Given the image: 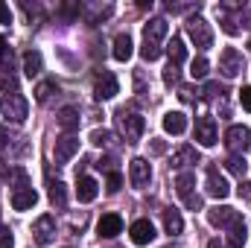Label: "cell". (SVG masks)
I'll return each mask as SVG.
<instances>
[{"instance_id": "6da1fadb", "label": "cell", "mask_w": 251, "mask_h": 248, "mask_svg": "<svg viewBox=\"0 0 251 248\" xmlns=\"http://www.w3.org/2000/svg\"><path fill=\"white\" fill-rule=\"evenodd\" d=\"M187 35L193 38V44L199 50H207L213 44V29H210V24L201 15H190L187 18Z\"/></svg>"}, {"instance_id": "7a4b0ae2", "label": "cell", "mask_w": 251, "mask_h": 248, "mask_svg": "<svg viewBox=\"0 0 251 248\" xmlns=\"http://www.w3.org/2000/svg\"><path fill=\"white\" fill-rule=\"evenodd\" d=\"M117 125H120V134L126 137V143H137L140 140V134H143V128H146V120L140 117V114H131V111H120L117 114Z\"/></svg>"}, {"instance_id": "3957f363", "label": "cell", "mask_w": 251, "mask_h": 248, "mask_svg": "<svg viewBox=\"0 0 251 248\" xmlns=\"http://www.w3.org/2000/svg\"><path fill=\"white\" fill-rule=\"evenodd\" d=\"M117 91H120V85H117V76L111 70H100L94 76V97L97 99H111V97H117Z\"/></svg>"}, {"instance_id": "277c9868", "label": "cell", "mask_w": 251, "mask_h": 248, "mask_svg": "<svg viewBox=\"0 0 251 248\" xmlns=\"http://www.w3.org/2000/svg\"><path fill=\"white\" fill-rule=\"evenodd\" d=\"M249 143H251V131L246 125H231L225 131V146L231 149V155H243L249 149Z\"/></svg>"}, {"instance_id": "5b68a950", "label": "cell", "mask_w": 251, "mask_h": 248, "mask_svg": "<svg viewBox=\"0 0 251 248\" xmlns=\"http://www.w3.org/2000/svg\"><path fill=\"white\" fill-rule=\"evenodd\" d=\"M3 114L12 120V123H24L26 114H29V102L24 94H9V99L3 102Z\"/></svg>"}, {"instance_id": "8992f818", "label": "cell", "mask_w": 251, "mask_h": 248, "mask_svg": "<svg viewBox=\"0 0 251 248\" xmlns=\"http://www.w3.org/2000/svg\"><path fill=\"white\" fill-rule=\"evenodd\" d=\"M207 222L213 225V228H231V225H237V222H243V216H240V210L237 207H210L207 210Z\"/></svg>"}, {"instance_id": "52a82bcc", "label": "cell", "mask_w": 251, "mask_h": 248, "mask_svg": "<svg viewBox=\"0 0 251 248\" xmlns=\"http://www.w3.org/2000/svg\"><path fill=\"white\" fill-rule=\"evenodd\" d=\"M243 53L240 50H234V47H225L222 50V56H219V70L228 76V79H234V76H240V70H243Z\"/></svg>"}, {"instance_id": "ba28073f", "label": "cell", "mask_w": 251, "mask_h": 248, "mask_svg": "<svg viewBox=\"0 0 251 248\" xmlns=\"http://www.w3.org/2000/svg\"><path fill=\"white\" fill-rule=\"evenodd\" d=\"M149 178H152V167H149V161H146V158H134V161L128 164V181H131V187L143 190V187L149 184Z\"/></svg>"}, {"instance_id": "9c48e42d", "label": "cell", "mask_w": 251, "mask_h": 248, "mask_svg": "<svg viewBox=\"0 0 251 248\" xmlns=\"http://www.w3.org/2000/svg\"><path fill=\"white\" fill-rule=\"evenodd\" d=\"M196 140H199L201 146H213V143L219 140V134H216V120H213L210 114H204V117L196 120Z\"/></svg>"}, {"instance_id": "30bf717a", "label": "cell", "mask_w": 251, "mask_h": 248, "mask_svg": "<svg viewBox=\"0 0 251 248\" xmlns=\"http://www.w3.org/2000/svg\"><path fill=\"white\" fill-rule=\"evenodd\" d=\"M167 21L164 18H152L146 26H143V44H152V47H161V41L167 38Z\"/></svg>"}, {"instance_id": "8fae6325", "label": "cell", "mask_w": 251, "mask_h": 248, "mask_svg": "<svg viewBox=\"0 0 251 248\" xmlns=\"http://www.w3.org/2000/svg\"><path fill=\"white\" fill-rule=\"evenodd\" d=\"M32 234L38 240V246H50L56 240V219L53 216H38L32 225Z\"/></svg>"}, {"instance_id": "7c38bea8", "label": "cell", "mask_w": 251, "mask_h": 248, "mask_svg": "<svg viewBox=\"0 0 251 248\" xmlns=\"http://www.w3.org/2000/svg\"><path fill=\"white\" fill-rule=\"evenodd\" d=\"M207 196H213V198H228V193H231V184L225 181V175H219V170L216 167H207Z\"/></svg>"}, {"instance_id": "4fadbf2b", "label": "cell", "mask_w": 251, "mask_h": 248, "mask_svg": "<svg viewBox=\"0 0 251 248\" xmlns=\"http://www.w3.org/2000/svg\"><path fill=\"white\" fill-rule=\"evenodd\" d=\"M76 152H79V140H76L73 134H64V137H59V140H56L53 158H56V164H67Z\"/></svg>"}, {"instance_id": "5bb4252c", "label": "cell", "mask_w": 251, "mask_h": 248, "mask_svg": "<svg viewBox=\"0 0 251 248\" xmlns=\"http://www.w3.org/2000/svg\"><path fill=\"white\" fill-rule=\"evenodd\" d=\"M128 234H131V243H134V246H149V243L155 240V225H152L149 219H137Z\"/></svg>"}, {"instance_id": "9a60e30c", "label": "cell", "mask_w": 251, "mask_h": 248, "mask_svg": "<svg viewBox=\"0 0 251 248\" xmlns=\"http://www.w3.org/2000/svg\"><path fill=\"white\" fill-rule=\"evenodd\" d=\"M120 231H123V219H120L117 213H105V216L97 222V234L105 237V240H114Z\"/></svg>"}, {"instance_id": "2e32d148", "label": "cell", "mask_w": 251, "mask_h": 248, "mask_svg": "<svg viewBox=\"0 0 251 248\" xmlns=\"http://www.w3.org/2000/svg\"><path fill=\"white\" fill-rule=\"evenodd\" d=\"M35 201H38V193L32 187H24V190L12 193V207L15 210H29V207H35Z\"/></svg>"}, {"instance_id": "e0dca14e", "label": "cell", "mask_w": 251, "mask_h": 248, "mask_svg": "<svg viewBox=\"0 0 251 248\" xmlns=\"http://www.w3.org/2000/svg\"><path fill=\"white\" fill-rule=\"evenodd\" d=\"M97 193H100V184H97L91 175H82V178L76 181V198H79V201H85V204H88V201H94V198H97Z\"/></svg>"}, {"instance_id": "ac0fdd59", "label": "cell", "mask_w": 251, "mask_h": 248, "mask_svg": "<svg viewBox=\"0 0 251 248\" xmlns=\"http://www.w3.org/2000/svg\"><path fill=\"white\" fill-rule=\"evenodd\" d=\"M164 131H167V134H184V131H187V117H184L181 111L164 114Z\"/></svg>"}, {"instance_id": "d6986e66", "label": "cell", "mask_w": 251, "mask_h": 248, "mask_svg": "<svg viewBox=\"0 0 251 248\" xmlns=\"http://www.w3.org/2000/svg\"><path fill=\"white\" fill-rule=\"evenodd\" d=\"M164 228H167L170 237H176V234L184 231V219H181V213H178L176 207H167V210H164Z\"/></svg>"}, {"instance_id": "ffe728a7", "label": "cell", "mask_w": 251, "mask_h": 248, "mask_svg": "<svg viewBox=\"0 0 251 248\" xmlns=\"http://www.w3.org/2000/svg\"><path fill=\"white\" fill-rule=\"evenodd\" d=\"M190 164H199V152H196L193 146H181V149L173 155V161H170V167H176V170L190 167Z\"/></svg>"}, {"instance_id": "44dd1931", "label": "cell", "mask_w": 251, "mask_h": 248, "mask_svg": "<svg viewBox=\"0 0 251 248\" xmlns=\"http://www.w3.org/2000/svg\"><path fill=\"white\" fill-rule=\"evenodd\" d=\"M131 47H134V44H131V38L123 32V35H117V38H114V50H111V56H114L117 62H128V59H131V53H134Z\"/></svg>"}, {"instance_id": "7402d4cb", "label": "cell", "mask_w": 251, "mask_h": 248, "mask_svg": "<svg viewBox=\"0 0 251 248\" xmlns=\"http://www.w3.org/2000/svg\"><path fill=\"white\" fill-rule=\"evenodd\" d=\"M41 67H44V59H41V53L38 50H26L24 53V73L32 79V76H38L41 73Z\"/></svg>"}, {"instance_id": "603a6c76", "label": "cell", "mask_w": 251, "mask_h": 248, "mask_svg": "<svg viewBox=\"0 0 251 248\" xmlns=\"http://www.w3.org/2000/svg\"><path fill=\"white\" fill-rule=\"evenodd\" d=\"M56 123L62 125L64 131H76V128H79V108L64 105L62 111H59V120H56Z\"/></svg>"}, {"instance_id": "cb8c5ba5", "label": "cell", "mask_w": 251, "mask_h": 248, "mask_svg": "<svg viewBox=\"0 0 251 248\" xmlns=\"http://www.w3.org/2000/svg\"><path fill=\"white\" fill-rule=\"evenodd\" d=\"M167 53H170V64H176V67H181V62L187 59V47H184V41H181L178 35H173V41H170Z\"/></svg>"}, {"instance_id": "d4e9b609", "label": "cell", "mask_w": 251, "mask_h": 248, "mask_svg": "<svg viewBox=\"0 0 251 248\" xmlns=\"http://www.w3.org/2000/svg\"><path fill=\"white\" fill-rule=\"evenodd\" d=\"M193 187H196V175H193V173H181V175L176 178V190H178V196H181V198L196 196V193H193Z\"/></svg>"}, {"instance_id": "484cf974", "label": "cell", "mask_w": 251, "mask_h": 248, "mask_svg": "<svg viewBox=\"0 0 251 248\" xmlns=\"http://www.w3.org/2000/svg\"><path fill=\"white\" fill-rule=\"evenodd\" d=\"M246 246V222H237L228 228V248H243Z\"/></svg>"}, {"instance_id": "4316f807", "label": "cell", "mask_w": 251, "mask_h": 248, "mask_svg": "<svg viewBox=\"0 0 251 248\" xmlns=\"http://www.w3.org/2000/svg\"><path fill=\"white\" fill-rule=\"evenodd\" d=\"M225 170H228L231 175H237V178H246L249 164H246V158H243V155H231V158L225 161Z\"/></svg>"}, {"instance_id": "83f0119b", "label": "cell", "mask_w": 251, "mask_h": 248, "mask_svg": "<svg viewBox=\"0 0 251 248\" xmlns=\"http://www.w3.org/2000/svg\"><path fill=\"white\" fill-rule=\"evenodd\" d=\"M50 201H53V207H64L67 204V190H64L62 181H53L50 184Z\"/></svg>"}, {"instance_id": "f1b7e54d", "label": "cell", "mask_w": 251, "mask_h": 248, "mask_svg": "<svg viewBox=\"0 0 251 248\" xmlns=\"http://www.w3.org/2000/svg\"><path fill=\"white\" fill-rule=\"evenodd\" d=\"M53 91H59V85H56V79H44V82H41V85L35 88V99H38V102H47Z\"/></svg>"}, {"instance_id": "f546056e", "label": "cell", "mask_w": 251, "mask_h": 248, "mask_svg": "<svg viewBox=\"0 0 251 248\" xmlns=\"http://www.w3.org/2000/svg\"><path fill=\"white\" fill-rule=\"evenodd\" d=\"M207 70H210V64H207L204 56L193 59V64H190V76H193V79H204V76H207Z\"/></svg>"}, {"instance_id": "4dcf8cb0", "label": "cell", "mask_w": 251, "mask_h": 248, "mask_svg": "<svg viewBox=\"0 0 251 248\" xmlns=\"http://www.w3.org/2000/svg\"><path fill=\"white\" fill-rule=\"evenodd\" d=\"M111 140H114V134H111L108 128H94V131H91V143H94V146H102V149H105Z\"/></svg>"}, {"instance_id": "1f68e13d", "label": "cell", "mask_w": 251, "mask_h": 248, "mask_svg": "<svg viewBox=\"0 0 251 248\" xmlns=\"http://www.w3.org/2000/svg\"><path fill=\"white\" fill-rule=\"evenodd\" d=\"M0 91H12V94H18V79H15V73L12 70H0Z\"/></svg>"}, {"instance_id": "d6a6232c", "label": "cell", "mask_w": 251, "mask_h": 248, "mask_svg": "<svg viewBox=\"0 0 251 248\" xmlns=\"http://www.w3.org/2000/svg\"><path fill=\"white\" fill-rule=\"evenodd\" d=\"M178 79H181V70H178L176 64H167V70H164V82H167V85H178Z\"/></svg>"}, {"instance_id": "836d02e7", "label": "cell", "mask_w": 251, "mask_h": 248, "mask_svg": "<svg viewBox=\"0 0 251 248\" xmlns=\"http://www.w3.org/2000/svg\"><path fill=\"white\" fill-rule=\"evenodd\" d=\"M105 187H108V193H117V190L123 187V175L111 170V173H108V178H105Z\"/></svg>"}, {"instance_id": "e575fe53", "label": "cell", "mask_w": 251, "mask_h": 248, "mask_svg": "<svg viewBox=\"0 0 251 248\" xmlns=\"http://www.w3.org/2000/svg\"><path fill=\"white\" fill-rule=\"evenodd\" d=\"M15 246V237H12V231L6 228V225H0V248H12Z\"/></svg>"}, {"instance_id": "d590c367", "label": "cell", "mask_w": 251, "mask_h": 248, "mask_svg": "<svg viewBox=\"0 0 251 248\" xmlns=\"http://www.w3.org/2000/svg\"><path fill=\"white\" fill-rule=\"evenodd\" d=\"M0 24H3V26H9V24H12V9H9L3 0H0Z\"/></svg>"}, {"instance_id": "8d00e7d4", "label": "cell", "mask_w": 251, "mask_h": 248, "mask_svg": "<svg viewBox=\"0 0 251 248\" xmlns=\"http://www.w3.org/2000/svg\"><path fill=\"white\" fill-rule=\"evenodd\" d=\"M216 94H222V91H219V85H216V82H207L201 97H204V99H210V97H216Z\"/></svg>"}, {"instance_id": "74e56055", "label": "cell", "mask_w": 251, "mask_h": 248, "mask_svg": "<svg viewBox=\"0 0 251 248\" xmlns=\"http://www.w3.org/2000/svg\"><path fill=\"white\" fill-rule=\"evenodd\" d=\"M149 152H152V155H164V152H167V143H164V140H152V143H149Z\"/></svg>"}, {"instance_id": "f35d334b", "label": "cell", "mask_w": 251, "mask_h": 248, "mask_svg": "<svg viewBox=\"0 0 251 248\" xmlns=\"http://www.w3.org/2000/svg\"><path fill=\"white\" fill-rule=\"evenodd\" d=\"M178 97H181L184 102H196V94H193V88H190V85H181V91H178Z\"/></svg>"}, {"instance_id": "ab89813d", "label": "cell", "mask_w": 251, "mask_h": 248, "mask_svg": "<svg viewBox=\"0 0 251 248\" xmlns=\"http://www.w3.org/2000/svg\"><path fill=\"white\" fill-rule=\"evenodd\" d=\"M9 143H12V134L6 125H0V149H9Z\"/></svg>"}, {"instance_id": "60d3db41", "label": "cell", "mask_w": 251, "mask_h": 248, "mask_svg": "<svg viewBox=\"0 0 251 248\" xmlns=\"http://www.w3.org/2000/svg\"><path fill=\"white\" fill-rule=\"evenodd\" d=\"M240 102H243L246 111H251V88H243V91H240Z\"/></svg>"}, {"instance_id": "b9f144b4", "label": "cell", "mask_w": 251, "mask_h": 248, "mask_svg": "<svg viewBox=\"0 0 251 248\" xmlns=\"http://www.w3.org/2000/svg\"><path fill=\"white\" fill-rule=\"evenodd\" d=\"M79 12H82L79 3H67V6H62V15H67V18H73V15H79Z\"/></svg>"}, {"instance_id": "7bdbcfd3", "label": "cell", "mask_w": 251, "mask_h": 248, "mask_svg": "<svg viewBox=\"0 0 251 248\" xmlns=\"http://www.w3.org/2000/svg\"><path fill=\"white\" fill-rule=\"evenodd\" d=\"M6 56H9V47H6V38L0 35V64L6 62Z\"/></svg>"}, {"instance_id": "ee69618b", "label": "cell", "mask_w": 251, "mask_h": 248, "mask_svg": "<svg viewBox=\"0 0 251 248\" xmlns=\"http://www.w3.org/2000/svg\"><path fill=\"white\" fill-rule=\"evenodd\" d=\"M207 248H225V246H222L219 240H210V243H207Z\"/></svg>"}, {"instance_id": "f6af8a7d", "label": "cell", "mask_w": 251, "mask_h": 248, "mask_svg": "<svg viewBox=\"0 0 251 248\" xmlns=\"http://www.w3.org/2000/svg\"><path fill=\"white\" fill-rule=\"evenodd\" d=\"M167 248H176V246H167Z\"/></svg>"}, {"instance_id": "bcb514c9", "label": "cell", "mask_w": 251, "mask_h": 248, "mask_svg": "<svg viewBox=\"0 0 251 248\" xmlns=\"http://www.w3.org/2000/svg\"><path fill=\"white\" fill-rule=\"evenodd\" d=\"M0 108H3V105H0Z\"/></svg>"}]
</instances>
